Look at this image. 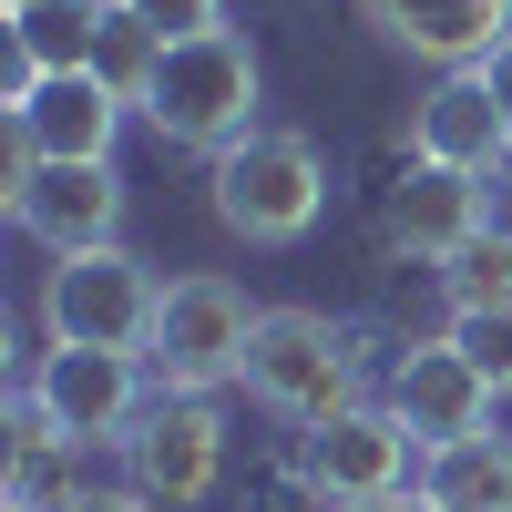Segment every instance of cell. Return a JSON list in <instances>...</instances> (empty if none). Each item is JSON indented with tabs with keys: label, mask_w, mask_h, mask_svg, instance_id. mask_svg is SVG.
Wrapping results in <instances>:
<instances>
[{
	"label": "cell",
	"mask_w": 512,
	"mask_h": 512,
	"mask_svg": "<svg viewBox=\"0 0 512 512\" xmlns=\"http://www.w3.org/2000/svg\"><path fill=\"white\" fill-rule=\"evenodd\" d=\"M216 216H226V236H246V246H297L318 226V205H328V164H318V144L308 134H277V123H256L246 144H226L216 154Z\"/></svg>",
	"instance_id": "1"
},
{
	"label": "cell",
	"mask_w": 512,
	"mask_h": 512,
	"mask_svg": "<svg viewBox=\"0 0 512 512\" xmlns=\"http://www.w3.org/2000/svg\"><path fill=\"white\" fill-rule=\"evenodd\" d=\"M246 400H267L277 420L318 431V420L359 410V359L318 308H256V338H246Z\"/></svg>",
	"instance_id": "2"
},
{
	"label": "cell",
	"mask_w": 512,
	"mask_h": 512,
	"mask_svg": "<svg viewBox=\"0 0 512 512\" xmlns=\"http://www.w3.org/2000/svg\"><path fill=\"white\" fill-rule=\"evenodd\" d=\"M144 123L164 144H195L205 164H216L226 144L256 134V52H246V31H205V41H175L154 72V103Z\"/></svg>",
	"instance_id": "3"
},
{
	"label": "cell",
	"mask_w": 512,
	"mask_h": 512,
	"mask_svg": "<svg viewBox=\"0 0 512 512\" xmlns=\"http://www.w3.org/2000/svg\"><path fill=\"white\" fill-rule=\"evenodd\" d=\"M154 308H164V287L144 277V256H123V246L62 256L52 287H41L52 349H123V359H144L154 349Z\"/></svg>",
	"instance_id": "4"
},
{
	"label": "cell",
	"mask_w": 512,
	"mask_h": 512,
	"mask_svg": "<svg viewBox=\"0 0 512 512\" xmlns=\"http://www.w3.org/2000/svg\"><path fill=\"white\" fill-rule=\"evenodd\" d=\"M246 338H256V308H246L236 277H175V287H164V308H154V349H144V369L164 379V390L205 400L216 379L246 369Z\"/></svg>",
	"instance_id": "5"
},
{
	"label": "cell",
	"mask_w": 512,
	"mask_h": 512,
	"mask_svg": "<svg viewBox=\"0 0 512 512\" xmlns=\"http://www.w3.org/2000/svg\"><path fill=\"white\" fill-rule=\"evenodd\" d=\"M123 461H134V492L154 512H185L226 482V420L216 400H185V390H164L144 420H134V441H123Z\"/></svg>",
	"instance_id": "6"
},
{
	"label": "cell",
	"mask_w": 512,
	"mask_h": 512,
	"mask_svg": "<svg viewBox=\"0 0 512 512\" xmlns=\"http://www.w3.org/2000/svg\"><path fill=\"white\" fill-rule=\"evenodd\" d=\"M11 226L52 256H93L123 226V175L113 164H31L11 154Z\"/></svg>",
	"instance_id": "7"
},
{
	"label": "cell",
	"mask_w": 512,
	"mask_h": 512,
	"mask_svg": "<svg viewBox=\"0 0 512 512\" xmlns=\"http://www.w3.org/2000/svg\"><path fill=\"white\" fill-rule=\"evenodd\" d=\"M410 420L400 410H338V420H318V431H308V451H297V472H308V492L318 502H338V512H349V502H390V492H410Z\"/></svg>",
	"instance_id": "8"
},
{
	"label": "cell",
	"mask_w": 512,
	"mask_h": 512,
	"mask_svg": "<svg viewBox=\"0 0 512 512\" xmlns=\"http://www.w3.org/2000/svg\"><path fill=\"white\" fill-rule=\"evenodd\" d=\"M31 400L82 451H93V441H134V420H144V359H123V349H52L31 369Z\"/></svg>",
	"instance_id": "9"
},
{
	"label": "cell",
	"mask_w": 512,
	"mask_h": 512,
	"mask_svg": "<svg viewBox=\"0 0 512 512\" xmlns=\"http://www.w3.org/2000/svg\"><path fill=\"white\" fill-rule=\"evenodd\" d=\"M492 379L451 349V328L441 338H420V349H400V369H390V410L410 420V441L420 451H451V441H482L492 431Z\"/></svg>",
	"instance_id": "10"
},
{
	"label": "cell",
	"mask_w": 512,
	"mask_h": 512,
	"mask_svg": "<svg viewBox=\"0 0 512 512\" xmlns=\"http://www.w3.org/2000/svg\"><path fill=\"white\" fill-rule=\"evenodd\" d=\"M123 103L103 93V72H41L11 93V154L31 164H113Z\"/></svg>",
	"instance_id": "11"
},
{
	"label": "cell",
	"mask_w": 512,
	"mask_h": 512,
	"mask_svg": "<svg viewBox=\"0 0 512 512\" xmlns=\"http://www.w3.org/2000/svg\"><path fill=\"white\" fill-rule=\"evenodd\" d=\"M410 144H420V164H451V175H502L512 164V123H502V103H492V72L472 62V72H441L431 93H420V113H410Z\"/></svg>",
	"instance_id": "12"
},
{
	"label": "cell",
	"mask_w": 512,
	"mask_h": 512,
	"mask_svg": "<svg viewBox=\"0 0 512 512\" xmlns=\"http://www.w3.org/2000/svg\"><path fill=\"white\" fill-rule=\"evenodd\" d=\"M472 236H492V185L482 175H451V164H410L390 185V246L410 267H451Z\"/></svg>",
	"instance_id": "13"
},
{
	"label": "cell",
	"mask_w": 512,
	"mask_h": 512,
	"mask_svg": "<svg viewBox=\"0 0 512 512\" xmlns=\"http://www.w3.org/2000/svg\"><path fill=\"white\" fill-rule=\"evenodd\" d=\"M379 41H400V52L441 62V72H472L512 41V0H369Z\"/></svg>",
	"instance_id": "14"
},
{
	"label": "cell",
	"mask_w": 512,
	"mask_h": 512,
	"mask_svg": "<svg viewBox=\"0 0 512 512\" xmlns=\"http://www.w3.org/2000/svg\"><path fill=\"white\" fill-rule=\"evenodd\" d=\"M82 441H62L52 420H41L31 379H21V431H11V512H82Z\"/></svg>",
	"instance_id": "15"
},
{
	"label": "cell",
	"mask_w": 512,
	"mask_h": 512,
	"mask_svg": "<svg viewBox=\"0 0 512 512\" xmlns=\"http://www.w3.org/2000/svg\"><path fill=\"white\" fill-rule=\"evenodd\" d=\"M103 11H113V0H31V11H11V52H21L11 93H21V82H41V72H93Z\"/></svg>",
	"instance_id": "16"
},
{
	"label": "cell",
	"mask_w": 512,
	"mask_h": 512,
	"mask_svg": "<svg viewBox=\"0 0 512 512\" xmlns=\"http://www.w3.org/2000/svg\"><path fill=\"white\" fill-rule=\"evenodd\" d=\"M420 492H431L441 512H512V441H502V431H482V441L431 451Z\"/></svg>",
	"instance_id": "17"
},
{
	"label": "cell",
	"mask_w": 512,
	"mask_h": 512,
	"mask_svg": "<svg viewBox=\"0 0 512 512\" xmlns=\"http://www.w3.org/2000/svg\"><path fill=\"white\" fill-rule=\"evenodd\" d=\"M164 52H175V41H164L154 21H134V11L113 0V11H103V41H93V72H103V93H113L123 113H144V103H154Z\"/></svg>",
	"instance_id": "18"
},
{
	"label": "cell",
	"mask_w": 512,
	"mask_h": 512,
	"mask_svg": "<svg viewBox=\"0 0 512 512\" xmlns=\"http://www.w3.org/2000/svg\"><path fill=\"white\" fill-rule=\"evenodd\" d=\"M441 297H451V318H482V308H512V236L492 226V236H472L441 267Z\"/></svg>",
	"instance_id": "19"
},
{
	"label": "cell",
	"mask_w": 512,
	"mask_h": 512,
	"mask_svg": "<svg viewBox=\"0 0 512 512\" xmlns=\"http://www.w3.org/2000/svg\"><path fill=\"white\" fill-rule=\"evenodd\" d=\"M451 349H461V359H472V369L492 379V390L512 400V308H482V318H451Z\"/></svg>",
	"instance_id": "20"
},
{
	"label": "cell",
	"mask_w": 512,
	"mask_h": 512,
	"mask_svg": "<svg viewBox=\"0 0 512 512\" xmlns=\"http://www.w3.org/2000/svg\"><path fill=\"white\" fill-rule=\"evenodd\" d=\"M134 21H154L164 41H205V31H226V0H123Z\"/></svg>",
	"instance_id": "21"
},
{
	"label": "cell",
	"mask_w": 512,
	"mask_h": 512,
	"mask_svg": "<svg viewBox=\"0 0 512 512\" xmlns=\"http://www.w3.org/2000/svg\"><path fill=\"white\" fill-rule=\"evenodd\" d=\"M482 72H492V103H502V123H512V41H502V52H492Z\"/></svg>",
	"instance_id": "22"
},
{
	"label": "cell",
	"mask_w": 512,
	"mask_h": 512,
	"mask_svg": "<svg viewBox=\"0 0 512 512\" xmlns=\"http://www.w3.org/2000/svg\"><path fill=\"white\" fill-rule=\"evenodd\" d=\"M349 512H441L431 492H390V502H349Z\"/></svg>",
	"instance_id": "23"
},
{
	"label": "cell",
	"mask_w": 512,
	"mask_h": 512,
	"mask_svg": "<svg viewBox=\"0 0 512 512\" xmlns=\"http://www.w3.org/2000/svg\"><path fill=\"white\" fill-rule=\"evenodd\" d=\"M82 512H154L144 492H103V502H82Z\"/></svg>",
	"instance_id": "24"
},
{
	"label": "cell",
	"mask_w": 512,
	"mask_h": 512,
	"mask_svg": "<svg viewBox=\"0 0 512 512\" xmlns=\"http://www.w3.org/2000/svg\"><path fill=\"white\" fill-rule=\"evenodd\" d=\"M11 11H31V0H11Z\"/></svg>",
	"instance_id": "25"
}]
</instances>
